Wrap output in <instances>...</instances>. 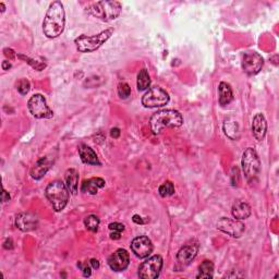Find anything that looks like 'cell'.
<instances>
[{
    "instance_id": "25",
    "label": "cell",
    "mask_w": 279,
    "mask_h": 279,
    "mask_svg": "<svg viewBox=\"0 0 279 279\" xmlns=\"http://www.w3.org/2000/svg\"><path fill=\"white\" fill-rule=\"evenodd\" d=\"M150 85V77L146 69L140 70L138 74V90L139 91H145L148 90Z\"/></svg>"
},
{
    "instance_id": "30",
    "label": "cell",
    "mask_w": 279,
    "mask_h": 279,
    "mask_svg": "<svg viewBox=\"0 0 279 279\" xmlns=\"http://www.w3.org/2000/svg\"><path fill=\"white\" fill-rule=\"evenodd\" d=\"M31 84L29 82V80L26 79H21L19 82L16 83V90L20 93L21 95H26L30 92Z\"/></svg>"
},
{
    "instance_id": "26",
    "label": "cell",
    "mask_w": 279,
    "mask_h": 279,
    "mask_svg": "<svg viewBox=\"0 0 279 279\" xmlns=\"http://www.w3.org/2000/svg\"><path fill=\"white\" fill-rule=\"evenodd\" d=\"M100 220L96 215H88L85 219H84V225L87 228V230H90L92 232H97L99 227Z\"/></svg>"
},
{
    "instance_id": "31",
    "label": "cell",
    "mask_w": 279,
    "mask_h": 279,
    "mask_svg": "<svg viewBox=\"0 0 279 279\" xmlns=\"http://www.w3.org/2000/svg\"><path fill=\"white\" fill-rule=\"evenodd\" d=\"M118 94H119V96H120L121 98H123V99L128 98V97H129L130 94H131V87L129 86V84L125 83V82L119 84V86H118Z\"/></svg>"
},
{
    "instance_id": "40",
    "label": "cell",
    "mask_w": 279,
    "mask_h": 279,
    "mask_svg": "<svg viewBox=\"0 0 279 279\" xmlns=\"http://www.w3.org/2000/svg\"><path fill=\"white\" fill-rule=\"evenodd\" d=\"M0 7H1V12L4 11V4L2 2H0Z\"/></svg>"
},
{
    "instance_id": "2",
    "label": "cell",
    "mask_w": 279,
    "mask_h": 279,
    "mask_svg": "<svg viewBox=\"0 0 279 279\" xmlns=\"http://www.w3.org/2000/svg\"><path fill=\"white\" fill-rule=\"evenodd\" d=\"M183 118L178 110L164 109L155 113L149 120L153 133L158 134L166 128H179L182 126Z\"/></svg>"
},
{
    "instance_id": "16",
    "label": "cell",
    "mask_w": 279,
    "mask_h": 279,
    "mask_svg": "<svg viewBox=\"0 0 279 279\" xmlns=\"http://www.w3.org/2000/svg\"><path fill=\"white\" fill-rule=\"evenodd\" d=\"M252 132L258 141L264 140L267 132V122L262 114H258L254 116L253 121H252Z\"/></svg>"
},
{
    "instance_id": "5",
    "label": "cell",
    "mask_w": 279,
    "mask_h": 279,
    "mask_svg": "<svg viewBox=\"0 0 279 279\" xmlns=\"http://www.w3.org/2000/svg\"><path fill=\"white\" fill-rule=\"evenodd\" d=\"M114 29H107L100 32L97 35L93 36H87V35H81L75 38V45L79 51L81 52H93L103 46V44L108 41L110 36L114 34Z\"/></svg>"
},
{
    "instance_id": "4",
    "label": "cell",
    "mask_w": 279,
    "mask_h": 279,
    "mask_svg": "<svg viewBox=\"0 0 279 279\" xmlns=\"http://www.w3.org/2000/svg\"><path fill=\"white\" fill-rule=\"evenodd\" d=\"M122 6L119 1H98L86 8V12L101 21H112L120 16Z\"/></svg>"
},
{
    "instance_id": "8",
    "label": "cell",
    "mask_w": 279,
    "mask_h": 279,
    "mask_svg": "<svg viewBox=\"0 0 279 279\" xmlns=\"http://www.w3.org/2000/svg\"><path fill=\"white\" fill-rule=\"evenodd\" d=\"M28 107L32 116L37 119H50L54 117V112L47 105L45 97L42 94H35L31 97Z\"/></svg>"
},
{
    "instance_id": "9",
    "label": "cell",
    "mask_w": 279,
    "mask_h": 279,
    "mask_svg": "<svg viewBox=\"0 0 279 279\" xmlns=\"http://www.w3.org/2000/svg\"><path fill=\"white\" fill-rule=\"evenodd\" d=\"M164 261L161 255L150 256L139 267V276L143 279H155L159 276Z\"/></svg>"
},
{
    "instance_id": "29",
    "label": "cell",
    "mask_w": 279,
    "mask_h": 279,
    "mask_svg": "<svg viewBox=\"0 0 279 279\" xmlns=\"http://www.w3.org/2000/svg\"><path fill=\"white\" fill-rule=\"evenodd\" d=\"M17 57H19L20 59H23V60L25 61V63H28L29 65L32 66V67H33L35 70H37V71H42L44 68H46V64L41 63V61L31 59V58H29V57H25V56H23V55H17Z\"/></svg>"
},
{
    "instance_id": "28",
    "label": "cell",
    "mask_w": 279,
    "mask_h": 279,
    "mask_svg": "<svg viewBox=\"0 0 279 279\" xmlns=\"http://www.w3.org/2000/svg\"><path fill=\"white\" fill-rule=\"evenodd\" d=\"M108 227L110 229V231H112V233H110V238H112L113 240H118V239H120L121 232L125 230V226L119 223H113L110 224Z\"/></svg>"
},
{
    "instance_id": "3",
    "label": "cell",
    "mask_w": 279,
    "mask_h": 279,
    "mask_svg": "<svg viewBox=\"0 0 279 279\" xmlns=\"http://www.w3.org/2000/svg\"><path fill=\"white\" fill-rule=\"evenodd\" d=\"M70 191L63 181H52L46 188V197L56 212L65 210L69 201Z\"/></svg>"
},
{
    "instance_id": "34",
    "label": "cell",
    "mask_w": 279,
    "mask_h": 279,
    "mask_svg": "<svg viewBox=\"0 0 279 279\" xmlns=\"http://www.w3.org/2000/svg\"><path fill=\"white\" fill-rule=\"evenodd\" d=\"M3 247L6 250H12L13 249V242H12V239H6V241L3 243Z\"/></svg>"
},
{
    "instance_id": "1",
    "label": "cell",
    "mask_w": 279,
    "mask_h": 279,
    "mask_svg": "<svg viewBox=\"0 0 279 279\" xmlns=\"http://www.w3.org/2000/svg\"><path fill=\"white\" fill-rule=\"evenodd\" d=\"M66 25V13L64 4L60 1L50 3L43 22L44 34L48 38H56L63 34Z\"/></svg>"
},
{
    "instance_id": "17",
    "label": "cell",
    "mask_w": 279,
    "mask_h": 279,
    "mask_svg": "<svg viewBox=\"0 0 279 279\" xmlns=\"http://www.w3.org/2000/svg\"><path fill=\"white\" fill-rule=\"evenodd\" d=\"M79 155L81 157L82 162L84 164H88V165H95V166H100V162L98 157H97L96 153L94 152V149L86 144H80L78 146Z\"/></svg>"
},
{
    "instance_id": "20",
    "label": "cell",
    "mask_w": 279,
    "mask_h": 279,
    "mask_svg": "<svg viewBox=\"0 0 279 279\" xmlns=\"http://www.w3.org/2000/svg\"><path fill=\"white\" fill-rule=\"evenodd\" d=\"M105 180L101 178H91L84 181L82 183L81 190L84 193H88L91 196H95L98 190L105 187Z\"/></svg>"
},
{
    "instance_id": "37",
    "label": "cell",
    "mask_w": 279,
    "mask_h": 279,
    "mask_svg": "<svg viewBox=\"0 0 279 279\" xmlns=\"http://www.w3.org/2000/svg\"><path fill=\"white\" fill-rule=\"evenodd\" d=\"M132 219H133V221H134L135 224H139V225H143L145 223V221L143 220V218H142V217L139 216V215H134L133 218H132Z\"/></svg>"
},
{
    "instance_id": "12",
    "label": "cell",
    "mask_w": 279,
    "mask_h": 279,
    "mask_svg": "<svg viewBox=\"0 0 279 279\" xmlns=\"http://www.w3.org/2000/svg\"><path fill=\"white\" fill-rule=\"evenodd\" d=\"M131 250L140 259L148 258L153 252V243L145 236L136 237L131 242Z\"/></svg>"
},
{
    "instance_id": "22",
    "label": "cell",
    "mask_w": 279,
    "mask_h": 279,
    "mask_svg": "<svg viewBox=\"0 0 279 279\" xmlns=\"http://www.w3.org/2000/svg\"><path fill=\"white\" fill-rule=\"evenodd\" d=\"M224 132L230 140L236 141L240 136L238 122L232 118H227L224 122Z\"/></svg>"
},
{
    "instance_id": "6",
    "label": "cell",
    "mask_w": 279,
    "mask_h": 279,
    "mask_svg": "<svg viewBox=\"0 0 279 279\" xmlns=\"http://www.w3.org/2000/svg\"><path fill=\"white\" fill-rule=\"evenodd\" d=\"M241 165L246 180L250 183L254 182L261 170V162L256 150L252 148H246L242 155Z\"/></svg>"
},
{
    "instance_id": "15",
    "label": "cell",
    "mask_w": 279,
    "mask_h": 279,
    "mask_svg": "<svg viewBox=\"0 0 279 279\" xmlns=\"http://www.w3.org/2000/svg\"><path fill=\"white\" fill-rule=\"evenodd\" d=\"M198 249H200L198 243L197 242L187 243V245L183 246L179 250L178 254H177V260H178V262L181 264L188 265L191 263L194 259H196Z\"/></svg>"
},
{
    "instance_id": "11",
    "label": "cell",
    "mask_w": 279,
    "mask_h": 279,
    "mask_svg": "<svg viewBox=\"0 0 279 279\" xmlns=\"http://www.w3.org/2000/svg\"><path fill=\"white\" fill-rule=\"evenodd\" d=\"M217 228L220 231L229 234L230 237L240 238L246 230V226L236 218H228V217H223L217 223Z\"/></svg>"
},
{
    "instance_id": "19",
    "label": "cell",
    "mask_w": 279,
    "mask_h": 279,
    "mask_svg": "<svg viewBox=\"0 0 279 279\" xmlns=\"http://www.w3.org/2000/svg\"><path fill=\"white\" fill-rule=\"evenodd\" d=\"M232 216L233 218L239 219V220H243L249 218L251 215V206L247 204L245 201H236L233 203L232 205Z\"/></svg>"
},
{
    "instance_id": "7",
    "label": "cell",
    "mask_w": 279,
    "mask_h": 279,
    "mask_svg": "<svg viewBox=\"0 0 279 279\" xmlns=\"http://www.w3.org/2000/svg\"><path fill=\"white\" fill-rule=\"evenodd\" d=\"M168 101H169V95L164 88L159 86L149 88L142 97V104L146 108L163 107L168 104Z\"/></svg>"
},
{
    "instance_id": "39",
    "label": "cell",
    "mask_w": 279,
    "mask_h": 279,
    "mask_svg": "<svg viewBox=\"0 0 279 279\" xmlns=\"http://www.w3.org/2000/svg\"><path fill=\"white\" fill-rule=\"evenodd\" d=\"M1 67H2V70H9L12 67V66H11L10 63H9L8 60H4L3 63H2V65H1Z\"/></svg>"
},
{
    "instance_id": "13",
    "label": "cell",
    "mask_w": 279,
    "mask_h": 279,
    "mask_svg": "<svg viewBox=\"0 0 279 279\" xmlns=\"http://www.w3.org/2000/svg\"><path fill=\"white\" fill-rule=\"evenodd\" d=\"M130 256L126 250L119 249L109 256L108 265L115 272H122L129 266Z\"/></svg>"
},
{
    "instance_id": "36",
    "label": "cell",
    "mask_w": 279,
    "mask_h": 279,
    "mask_svg": "<svg viewBox=\"0 0 279 279\" xmlns=\"http://www.w3.org/2000/svg\"><path fill=\"white\" fill-rule=\"evenodd\" d=\"M90 264H91V266L93 269H98L99 268V262L95 259H92L90 261Z\"/></svg>"
},
{
    "instance_id": "35",
    "label": "cell",
    "mask_w": 279,
    "mask_h": 279,
    "mask_svg": "<svg viewBox=\"0 0 279 279\" xmlns=\"http://www.w3.org/2000/svg\"><path fill=\"white\" fill-rule=\"evenodd\" d=\"M120 130L118 129V128H114V129H112V131H110V135H112V138L114 139H118L119 136H120Z\"/></svg>"
},
{
    "instance_id": "23",
    "label": "cell",
    "mask_w": 279,
    "mask_h": 279,
    "mask_svg": "<svg viewBox=\"0 0 279 279\" xmlns=\"http://www.w3.org/2000/svg\"><path fill=\"white\" fill-rule=\"evenodd\" d=\"M218 91H219V104L221 106H227L231 103L233 99V94L231 87H230L228 83L220 82Z\"/></svg>"
},
{
    "instance_id": "32",
    "label": "cell",
    "mask_w": 279,
    "mask_h": 279,
    "mask_svg": "<svg viewBox=\"0 0 279 279\" xmlns=\"http://www.w3.org/2000/svg\"><path fill=\"white\" fill-rule=\"evenodd\" d=\"M78 267L81 269L82 274L84 277H90L92 275V266L90 263H83V262H79L78 263Z\"/></svg>"
},
{
    "instance_id": "21",
    "label": "cell",
    "mask_w": 279,
    "mask_h": 279,
    "mask_svg": "<svg viewBox=\"0 0 279 279\" xmlns=\"http://www.w3.org/2000/svg\"><path fill=\"white\" fill-rule=\"evenodd\" d=\"M66 185H67L68 190L71 194L78 193V187H79V172L75 169H68L66 171Z\"/></svg>"
},
{
    "instance_id": "38",
    "label": "cell",
    "mask_w": 279,
    "mask_h": 279,
    "mask_svg": "<svg viewBox=\"0 0 279 279\" xmlns=\"http://www.w3.org/2000/svg\"><path fill=\"white\" fill-rule=\"evenodd\" d=\"M8 201H10V196H9V193L6 191V190L3 189V191H2V202L6 203Z\"/></svg>"
},
{
    "instance_id": "33",
    "label": "cell",
    "mask_w": 279,
    "mask_h": 279,
    "mask_svg": "<svg viewBox=\"0 0 279 279\" xmlns=\"http://www.w3.org/2000/svg\"><path fill=\"white\" fill-rule=\"evenodd\" d=\"M3 54L4 56L7 57V58H9L10 60H13L16 58V54H15V51H13L11 48H4L3 49Z\"/></svg>"
},
{
    "instance_id": "27",
    "label": "cell",
    "mask_w": 279,
    "mask_h": 279,
    "mask_svg": "<svg viewBox=\"0 0 279 279\" xmlns=\"http://www.w3.org/2000/svg\"><path fill=\"white\" fill-rule=\"evenodd\" d=\"M158 192L163 197H170L175 193V185L171 181H166V182H164L161 187H159Z\"/></svg>"
},
{
    "instance_id": "10",
    "label": "cell",
    "mask_w": 279,
    "mask_h": 279,
    "mask_svg": "<svg viewBox=\"0 0 279 279\" xmlns=\"http://www.w3.org/2000/svg\"><path fill=\"white\" fill-rule=\"evenodd\" d=\"M264 59L259 52L246 51L242 56V69L247 75L258 74L263 68Z\"/></svg>"
},
{
    "instance_id": "14",
    "label": "cell",
    "mask_w": 279,
    "mask_h": 279,
    "mask_svg": "<svg viewBox=\"0 0 279 279\" xmlns=\"http://www.w3.org/2000/svg\"><path fill=\"white\" fill-rule=\"evenodd\" d=\"M38 226V218L37 216L31 213H20L16 217V227L20 229L21 231L29 232L35 230Z\"/></svg>"
},
{
    "instance_id": "18",
    "label": "cell",
    "mask_w": 279,
    "mask_h": 279,
    "mask_svg": "<svg viewBox=\"0 0 279 279\" xmlns=\"http://www.w3.org/2000/svg\"><path fill=\"white\" fill-rule=\"evenodd\" d=\"M51 167V162L48 157H42L41 159L35 163L32 170H31V177L35 180L42 179L44 176L46 175V172L49 170Z\"/></svg>"
},
{
    "instance_id": "24",
    "label": "cell",
    "mask_w": 279,
    "mask_h": 279,
    "mask_svg": "<svg viewBox=\"0 0 279 279\" xmlns=\"http://www.w3.org/2000/svg\"><path fill=\"white\" fill-rule=\"evenodd\" d=\"M214 277V264L211 261H204L198 267L197 278H213Z\"/></svg>"
}]
</instances>
